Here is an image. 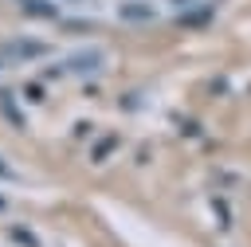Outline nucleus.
Here are the masks:
<instances>
[{
  "label": "nucleus",
  "instance_id": "nucleus-1",
  "mask_svg": "<svg viewBox=\"0 0 251 247\" xmlns=\"http://www.w3.org/2000/svg\"><path fill=\"white\" fill-rule=\"evenodd\" d=\"M102 51L98 47H82V51H75L71 59H67V71H78V74H86V71H98L102 67Z\"/></svg>",
  "mask_w": 251,
  "mask_h": 247
},
{
  "label": "nucleus",
  "instance_id": "nucleus-2",
  "mask_svg": "<svg viewBox=\"0 0 251 247\" xmlns=\"http://www.w3.org/2000/svg\"><path fill=\"white\" fill-rule=\"evenodd\" d=\"M118 16L129 24H145V20H157V8L145 0H126V4H118Z\"/></svg>",
  "mask_w": 251,
  "mask_h": 247
},
{
  "label": "nucleus",
  "instance_id": "nucleus-3",
  "mask_svg": "<svg viewBox=\"0 0 251 247\" xmlns=\"http://www.w3.org/2000/svg\"><path fill=\"white\" fill-rule=\"evenodd\" d=\"M8 55H20V59H39V55H47V43H8Z\"/></svg>",
  "mask_w": 251,
  "mask_h": 247
},
{
  "label": "nucleus",
  "instance_id": "nucleus-4",
  "mask_svg": "<svg viewBox=\"0 0 251 247\" xmlns=\"http://www.w3.org/2000/svg\"><path fill=\"white\" fill-rule=\"evenodd\" d=\"M24 12H27V16H39V20H55V16H59V8L47 4V0H24Z\"/></svg>",
  "mask_w": 251,
  "mask_h": 247
},
{
  "label": "nucleus",
  "instance_id": "nucleus-5",
  "mask_svg": "<svg viewBox=\"0 0 251 247\" xmlns=\"http://www.w3.org/2000/svg\"><path fill=\"white\" fill-rule=\"evenodd\" d=\"M0 114H4L16 129H24V118H20V110H16V102H12V94H8V90H0Z\"/></svg>",
  "mask_w": 251,
  "mask_h": 247
},
{
  "label": "nucleus",
  "instance_id": "nucleus-6",
  "mask_svg": "<svg viewBox=\"0 0 251 247\" xmlns=\"http://www.w3.org/2000/svg\"><path fill=\"white\" fill-rule=\"evenodd\" d=\"M114 145H118V137H114V133H110V137H102V141H98V149H94V161H106V153H110Z\"/></svg>",
  "mask_w": 251,
  "mask_h": 247
},
{
  "label": "nucleus",
  "instance_id": "nucleus-7",
  "mask_svg": "<svg viewBox=\"0 0 251 247\" xmlns=\"http://www.w3.org/2000/svg\"><path fill=\"white\" fill-rule=\"evenodd\" d=\"M12 239H16V243H24V247H39V239H35L31 231H24V227H12Z\"/></svg>",
  "mask_w": 251,
  "mask_h": 247
},
{
  "label": "nucleus",
  "instance_id": "nucleus-8",
  "mask_svg": "<svg viewBox=\"0 0 251 247\" xmlns=\"http://www.w3.org/2000/svg\"><path fill=\"white\" fill-rule=\"evenodd\" d=\"M208 12H212V8H200V12H188V16H180V24H204V20H208Z\"/></svg>",
  "mask_w": 251,
  "mask_h": 247
},
{
  "label": "nucleus",
  "instance_id": "nucleus-9",
  "mask_svg": "<svg viewBox=\"0 0 251 247\" xmlns=\"http://www.w3.org/2000/svg\"><path fill=\"white\" fill-rule=\"evenodd\" d=\"M24 94H27V102H43V86H35V82H31Z\"/></svg>",
  "mask_w": 251,
  "mask_h": 247
},
{
  "label": "nucleus",
  "instance_id": "nucleus-10",
  "mask_svg": "<svg viewBox=\"0 0 251 247\" xmlns=\"http://www.w3.org/2000/svg\"><path fill=\"white\" fill-rule=\"evenodd\" d=\"M0 176H12V169H8V165H4V161H0Z\"/></svg>",
  "mask_w": 251,
  "mask_h": 247
},
{
  "label": "nucleus",
  "instance_id": "nucleus-11",
  "mask_svg": "<svg viewBox=\"0 0 251 247\" xmlns=\"http://www.w3.org/2000/svg\"><path fill=\"white\" fill-rule=\"evenodd\" d=\"M0 208H4V200H0Z\"/></svg>",
  "mask_w": 251,
  "mask_h": 247
}]
</instances>
